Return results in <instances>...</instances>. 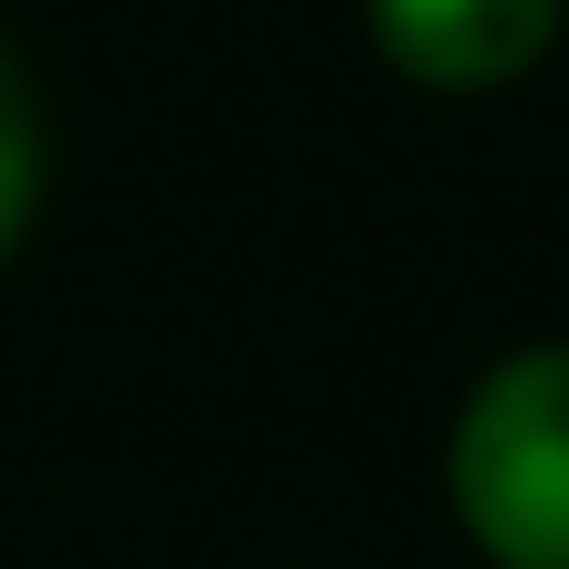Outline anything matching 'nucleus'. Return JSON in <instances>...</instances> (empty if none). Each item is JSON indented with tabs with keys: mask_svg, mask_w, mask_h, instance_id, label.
Here are the masks:
<instances>
[{
	"mask_svg": "<svg viewBox=\"0 0 569 569\" xmlns=\"http://www.w3.org/2000/svg\"><path fill=\"white\" fill-rule=\"evenodd\" d=\"M443 507L486 569H569V338L475 369L443 432Z\"/></svg>",
	"mask_w": 569,
	"mask_h": 569,
	"instance_id": "obj_1",
	"label": "nucleus"
},
{
	"mask_svg": "<svg viewBox=\"0 0 569 569\" xmlns=\"http://www.w3.org/2000/svg\"><path fill=\"white\" fill-rule=\"evenodd\" d=\"M569 0H359L369 53L422 96H507L559 53Z\"/></svg>",
	"mask_w": 569,
	"mask_h": 569,
	"instance_id": "obj_2",
	"label": "nucleus"
},
{
	"mask_svg": "<svg viewBox=\"0 0 569 569\" xmlns=\"http://www.w3.org/2000/svg\"><path fill=\"white\" fill-rule=\"evenodd\" d=\"M42 190H53V117H42L32 63H21V53H11V32H0V264L32 243Z\"/></svg>",
	"mask_w": 569,
	"mask_h": 569,
	"instance_id": "obj_3",
	"label": "nucleus"
}]
</instances>
